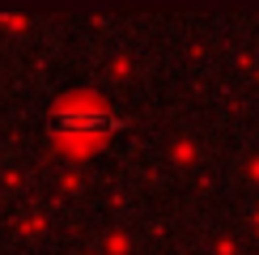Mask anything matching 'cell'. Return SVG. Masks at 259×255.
I'll return each mask as SVG.
<instances>
[{
  "instance_id": "1",
  "label": "cell",
  "mask_w": 259,
  "mask_h": 255,
  "mask_svg": "<svg viewBox=\"0 0 259 255\" xmlns=\"http://www.w3.org/2000/svg\"><path fill=\"white\" fill-rule=\"evenodd\" d=\"M98 132H106V119L98 111H68L60 119V136L64 141H72V145H90V141H98Z\"/></svg>"
}]
</instances>
